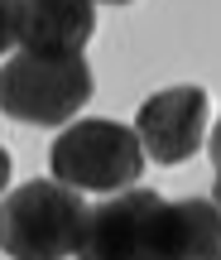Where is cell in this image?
I'll use <instances>...</instances> for the list:
<instances>
[{"label":"cell","instance_id":"1","mask_svg":"<svg viewBox=\"0 0 221 260\" xmlns=\"http://www.w3.org/2000/svg\"><path fill=\"white\" fill-rule=\"evenodd\" d=\"M92 102V68L82 53H24L0 68V111L19 125H67Z\"/></svg>","mask_w":221,"mask_h":260},{"label":"cell","instance_id":"2","mask_svg":"<svg viewBox=\"0 0 221 260\" xmlns=\"http://www.w3.org/2000/svg\"><path fill=\"white\" fill-rule=\"evenodd\" d=\"M82 193L53 178H29L0 203V251L10 260H67L82 236Z\"/></svg>","mask_w":221,"mask_h":260},{"label":"cell","instance_id":"3","mask_svg":"<svg viewBox=\"0 0 221 260\" xmlns=\"http://www.w3.org/2000/svg\"><path fill=\"white\" fill-rule=\"evenodd\" d=\"M48 169H53V183L72 193H120V188H135L144 149L135 130L120 121H72L48 149Z\"/></svg>","mask_w":221,"mask_h":260},{"label":"cell","instance_id":"4","mask_svg":"<svg viewBox=\"0 0 221 260\" xmlns=\"http://www.w3.org/2000/svg\"><path fill=\"white\" fill-rule=\"evenodd\" d=\"M77 260H168V203L154 188H120L87 207Z\"/></svg>","mask_w":221,"mask_h":260},{"label":"cell","instance_id":"5","mask_svg":"<svg viewBox=\"0 0 221 260\" xmlns=\"http://www.w3.org/2000/svg\"><path fill=\"white\" fill-rule=\"evenodd\" d=\"M207 121H212V102L202 87H168L139 106L135 140L154 164H183L202 149Z\"/></svg>","mask_w":221,"mask_h":260},{"label":"cell","instance_id":"6","mask_svg":"<svg viewBox=\"0 0 221 260\" xmlns=\"http://www.w3.org/2000/svg\"><path fill=\"white\" fill-rule=\"evenodd\" d=\"M92 34V0H15V44L24 53H82Z\"/></svg>","mask_w":221,"mask_h":260},{"label":"cell","instance_id":"7","mask_svg":"<svg viewBox=\"0 0 221 260\" xmlns=\"http://www.w3.org/2000/svg\"><path fill=\"white\" fill-rule=\"evenodd\" d=\"M168 260H221V217L212 198L168 203Z\"/></svg>","mask_w":221,"mask_h":260},{"label":"cell","instance_id":"8","mask_svg":"<svg viewBox=\"0 0 221 260\" xmlns=\"http://www.w3.org/2000/svg\"><path fill=\"white\" fill-rule=\"evenodd\" d=\"M15 48V0H0V53Z\"/></svg>","mask_w":221,"mask_h":260},{"label":"cell","instance_id":"9","mask_svg":"<svg viewBox=\"0 0 221 260\" xmlns=\"http://www.w3.org/2000/svg\"><path fill=\"white\" fill-rule=\"evenodd\" d=\"M5 183H10V154L0 149V193H5Z\"/></svg>","mask_w":221,"mask_h":260},{"label":"cell","instance_id":"10","mask_svg":"<svg viewBox=\"0 0 221 260\" xmlns=\"http://www.w3.org/2000/svg\"><path fill=\"white\" fill-rule=\"evenodd\" d=\"M92 5H96V0H92ZM106 5H130V0H106Z\"/></svg>","mask_w":221,"mask_h":260}]
</instances>
